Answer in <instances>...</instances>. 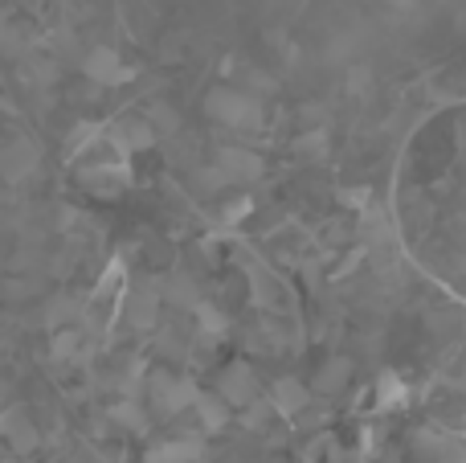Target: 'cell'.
Returning a JSON list of instances; mask_svg holds the SVG:
<instances>
[{
    "mask_svg": "<svg viewBox=\"0 0 466 463\" xmlns=\"http://www.w3.org/2000/svg\"><path fill=\"white\" fill-rule=\"evenodd\" d=\"M209 115L218 123H226V128H238V131H254L262 128V103H258L254 95H246V90H209Z\"/></svg>",
    "mask_w": 466,
    "mask_h": 463,
    "instance_id": "obj_1",
    "label": "cell"
},
{
    "mask_svg": "<svg viewBox=\"0 0 466 463\" xmlns=\"http://www.w3.org/2000/svg\"><path fill=\"white\" fill-rule=\"evenodd\" d=\"M86 74L95 82H103V87H119V82L131 78V66H123L119 54L103 46V49H90L86 54Z\"/></svg>",
    "mask_w": 466,
    "mask_h": 463,
    "instance_id": "obj_2",
    "label": "cell"
},
{
    "mask_svg": "<svg viewBox=\"0 0 466 463\" xmlns=\"http://www.w3.org/2000/svg\"><path fill=\"white\" fill-rule=\"evenodd\" d=\"M218 164L229 180H258L262 177V156L246 152V148H226V152L218 156Z\"/></svg>",
    "mask_w": 466,
    "mask_h": 463,
    "instance_id": "obj_3",
    "label": "cell"
},
{
    "mask_svg": "<svg viewBox=\"0 0 466 463\" xmlns=\"http://www.w3.org/2000/svg\"><path fill=\"white\" fill-rule=\"evenodd\" d=\"M221 390H226V402H238V406H249L258 398V382L249 365H229L226 377H221Z\"/></svg>",
    "mask_w": 466,
    "mask_h": 463,
    "instance_id": "obj_4",
    "label": "cell"
},
{
    "mask_svg": "<svg viewBox=\"0 0 466 463\" xmlns=\"http://www.w3.org/2000/svg\"><path fill=\"white\" fill-rule=\"evenodd\" d=\"M270 402H274V410L279 415H287V418H295L299 410L307 406V390L295 382V377H282V382H274V394H270Z\"/></svg>",
    "mask_w": 466,
    "mask_h": 463,
    "instance_id": "obj_5",
    "label": "cell"
},
{
    "mask_svg": "<svg viewBox=\"0 0 466 463\" xmlns=\"http://www.w3.org/2000/svg\"><path fill=\"white\" fill-rule=\"evenodd\" d=\"M201 456V443L193 439H177V443H160V448L147 451V463H188Z\"/></svg>",
    "mask_w": 466,
    "mask_h": 463,
    "instance_id": "obj_6",
    "label": "cell"
},
{
    "mask_svg": "<svg viewBox=\"0 0 466 463\" xmlns=\"http://www.w3.org/2000/svg\"><path fill=\"white\" fill-rule=\"evenodd\" d=\"M197 415H201L205 431H221V427L229 423V402H226V398H209V394H201V402H197Z\"/></svg>",
    "mask_w": 466,
    "mask_h": 463,
    "instance_id": "obj_7",
    "label": "cell"
},
{
    "mask_svg": "<svg viewBox=\"0 0 466 463\" xmlns=\"http://www.w3.org/2000/svg\"><path fill=\"white\" fill-rule=\"evenodd\" d=\"M5 435L8 439H13V448L16 451H29L33 448V439H37V435L33 431H25V410H8V418H5Z\"/></svg>",
    "mask_w": 466,
    "mask_h": 463,
    "instance_id": "obj_8",
    "label": "cell"
},
{
    "mask_svg": "<svg viewBox=\"0 0 466 463\" xmlns=\"http://www.w3.org/2000/svg\"><path fill=\"white\" fill-rule=\"evenodd\" d=\"M123 131H127V136H123V144H127V148H147L156 139L152 123H123Z\"/></svg>",
    "mask_w": 466,
    "mask_h": 463,
    "instance_id": "obj_9",
    "label": "cell"
},
{
    "mask_svg": "<svg viewBox=\"0 0 466 463\" xmlns=\"http://www.w3.org/2000/svg\"><path fill=\"white\" fill-rule=\"evenodd\" d=\"M197 320H201V328H205L209 336H221V333L229 328V320L221 316L218 308H209V304H201V308H197Z\"/></svg>",
    "mask_w": 466,
    "mask_h": 463,
    "instance_id": "obj_10",
    "label": "cell"
},
{
    "mask_svg": "<svg viewBox=\"0 0 466 463\" xmlns=\"http://www.w3.org/2000/svg\"><path fill=\"white\" fill-rule=\"evenodd\" d=\"M344 382H348V361H336L331 369L319 374V390H339Z\"/></svg>",
    "mask_w": 466,
    "mask_h": 463,
    "instance_id": "obj_11",
    "label": "cell"
},
{
    "mask_svg": "<svg viewBox=\"0 0 466 463\" xmlns=\"http://www.w3.org/2000/svg\"><path fill=\"white\" fill-rule=\"evenodd\" d=\"M152 128L172 131V128H177V111H172V107H156V111H152Z\"/></svg>",
    "mask_w": 466,
    "mask_h": 463,
    "instance_id": "obj_12",
    "label": "cell"
},
{
    "mask_svg": "<svg viewBox=\"0 0 466 463\" xmlns=\"http://www.w3.org/2000/svg\"><path fill=\"white\" fill-rule=\"evenodd\" d=\"M115 418H119V423H131V431H144V415H139L136 406H119Z\"/></svg>",
    "mask_w": 466,
    "mask_h": 463,
    "instance_id": "obj_13",
    "label": "cell"
},
{
    "mask_svg": "<svg viewBox=\"0 0 466 463\" xmlns=\"http://www.w3.org/2000/svg\"><path fill=\"white\" fill-rule=\"evenodd\" d=\"M344 205H352V210H364V205H369V189H344Z\"/></svg>",
    "mask_w": 466,
    "mask_h": 463,
    "instance_id": "obj_14",
    "label": "cell"
},
{
    "mask_svg": "<svg viewBox=\"0 0 466 463\" xmlns=\"http://www.w3.org/2000/svg\"><path fill=\"white\" fill-rule=\"evenodd\" d=\"M385 5H397V8H405V5H410V0H385Z\"/></svg>",
    "mask_w": 466,
    "mask_h": 463,
    "instance_id": "obj_15",
    "label": "cell"
}]
</instances>
